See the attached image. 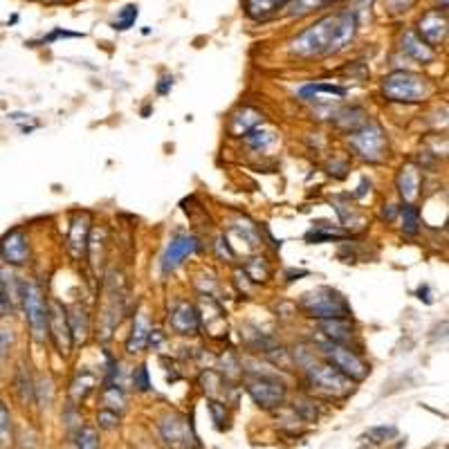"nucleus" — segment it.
<instances>
[{"instance_id":"4c0bfd02","label":"nucleus","mask_w":449,"mask_h":449,"mask_svg":"<svg viewBox=\"0 0 449 449\" xmlns=\"http://www.w3.org/2000/svg\"><path fill=\"white\" fill-rule=\"evenodd\" d=\"M169 85H173V79H171V76H164V79H162V83L158 85V92L160 94H167L169 92Z\"/></svg>"},{"instance_id":"2eb2a0df","label":"nucleus","mask_w":449,"mask_h":449,"mask_svg":"<svg viewBox=\"0 0 449 449\" xmlns=\"http://www.w3.org/2000/svg\"><path fill=\"white\" fill-rule=\"evenodd\" d=\"M68 243H70V252H72L74 259H81V256L85 254V247H88V214L74 218V223L70 227Z\"/></svg>"},{"instance_id":"bb28decb","label":"nucleus","mask_w":449,"mask_h":449,"mask_svg":"<svg viewBox=\"0 0 449 449\" xmlns=\"http://www.w3.org/2000/svg\"><path fill=\"white\" fill-rule=\"evenodd\" d=\"M76 447L79 449H99V438L92 427H83L76 436Z\"/></svg>"},{"instance_id":"f257e3e1","label":"nucleus","mask_w":449,"mask_h":449,"mask_svg":"<svg viewBox=\"0 0 449 449\" xmlns=\"http://www.w3.org/2000/svg\"><path fill=\"white\" fill-rule=\"evenodd\" d=\"M357 32V14L355 12H337L319 18L317 23L305 27L303 32L292 38L290 52L299 59H314V56H328L339 52Z\"/></svg>"},{"instance_id":"4be33fe9","label":"nucleus","mask_w":449,"mask_h":449,"mask_svg":"<svg viewBox=\"0 0 449 449\" xmlns=\"http://www.w3.org/2000/svg\"><path fill=\"white\" fill-rule=\"evenodd\" d=\"M317 92H328V94H337V97H344L346 94V88H341V85H332V83H308L303 85L299 90V97L301 99H310L312 94Z\"/></svg>"},{"instance_id":"9d476101","label":"nucleus","mask_w":449,"mask_h":449,"mask_svg":"<svg viewBox=\"0 0 449 449\" xmlns=\"http://www.w3.org/2000/svg\"><path fill=\"white\" fill-rule=\"evenodd\" d=\"M445 36H447V16H445V9H432V12L423 14L418 23V38L423 41L425 45L434 47L443 45L445 43Z\"/></svg>"},{"instance_id":"a878e982","label":"nucleus","mask_w":449,"mask_h":449,"mask_svg":"<svg viewBox=\"0 0 449 449\" xmlns=\"http://www.w3.org/2000/svg\"><path fill=\"white\" fill-rule=\"evenodd\" d=\"M330 3H337V0H294V3H292V14L301 16V14L312 12V9H317V7H326Z\"/></svg>"},{"instance_id":"20e7f679","label":"nucleus","mask_w":449,"mask_h":449,"mask_svg":"<svg viewBox=\"0 0 449 449\" xmlns=\"http://www.w3.org/2000/svg\"><path fill=\"white\" fill-rule=\"evenodd\" d=\"M323 355L328 357V364H332L337 371L350 380H364L371 373V366L366 364L357 350L348 348V344H337V341H326L321 346Z\"/></svg>"},{"instance_id":"b1692460","label":"nucleus","mask_w":449,"mask_h":449,"mask_svg":"<svg viewBox=\"0 0 449 449\" xmlns=\"http://www.w3.org/2000/svg\"><path fill=\"white\" fill-rule=\"evenodd\" d=\"M245 139H247V144H252L254 149H265L267 144H272L274 142V133L272 130H265L263 126H254L250 133H245Z\"/></svg>"},{"instance_id":"6ab92c4d","label":"nucleus","mask_w":449,"mask_h":449,"mask_svg":"<svg viewBox=\"0 0 449 449\" xmlns=\"http://www.w3.org/2000/svg\"><path fill=\"white\" fill-rule=\"evenodd\" d=\"M398 187H400V194H403V198L407 200V203L416 200L418 189H420V173H418V169L412 167V164L403 167V171H400V176H398Z\"/></svg>"},{"instance_id":"aec40b11","label":"nucleus","mask_w":449,"mask_h":449,"mask_svg":"<svg viewBox=\"0 0 449 449\" xmlns=\"http://www.w3.org/2000/svg\"><path fill=\"white\" fill-rule=\"evenodd\" d=\"M149 321H146V314L144 312H137V317H135V326H133V332H130V339L126 344V348L128 353H139L142 348H144V344L149 339Z\"/></svg>"},{"instance_id":"c85d7f7f","label":"nucleus","mask_w":449,"mask_h":449,"mask_svg":"<svg viewBox=\"0 0 449 449\" xmlns=\"http://www.w3.org/2000/svg\"><path fill=\"white\" fill-rule=\"evenodd\" d=\"M92 387H94V378L90 373H83V382L76 380L72 384V398L74 400H83L92 391Z\"/></svg>"},{"instance_id":"0eeeda50","label":"nucleus","mask_w":449,"mask_h":449,"mask_svg":"<svg viewBox=\"0 0 449 449\" xmlns=\"http://www.w3.org/2000/svg\"><path fill=\"white\" fill-rule=\"evenodd\" d=\"M350 144L357 151V155H362L368 162H382V158H384L387 139L382 128L375 126V124H364L359 130L353 133Z\"/></svg>"},{"instance_id":"4468645a","label":"nucleus","mask_w":449,"mask_h":449,"mask_svg":"<svg viewBox=\"0 0 449 449\" xmlns=\"http://www.w3.org/2000/svg\"><path fill=\"white\" fill-rule=\"evenodd\" d=\"M169 321H171V328L180 332V335H194V332L200 330V314L196 310V305L189 301L176 303L169 314Z\"/></svg>"},{"instance_id":"ea45409f","label":"nucleus","mask_w":449,"mask_h":449,"mask_svg":"<svg viewBox=\"0 0 449 449\" xmlns=\"http://www.w3.org/2000/svg\"><path fill=\"white\" fill-rule=\"evenodd\" d=\"M7 301V297H5V283H3V279H0V303H5Z\"/></svg>"},{"instance_id":"393cba45","label":"nucleus","mask_w":449,"mask_h":449,"mask_svg":"<svg viewBox=\"0 0 449 449\" xmlns=\"http://www.w3.org/2000/svg\"><path fill=\"white\" fill-rule=\"evenodd\" d=\"M103 405H106V409H110V412H121L124 409V396L115 384H108L103 389Z\"/></svg>"},{"instance_id":"f704fd0d","label":"nucleus","mask_w":449,"mask_h":449,"mask_svg":"<svg viewBox=\"0 0 449 449\" xmlns=\"http://www.w3.org/2000/svg\"><path fill=\"white\" fill-rule=\"evenodd\" d=\"M76 36H83V34H76V32H65V30H54L50 36L43 38V43H52L56 38H76Z\"/></svg>"},{"instance_id":"473e14b6","label":"nucleus","mask_w":449,"mask_h":449,"mask_svg":"<svg viewBox=\"0 0 449 449\" xmlns=\"http://www.w3.org/2000/svg\"><path fill=\"white\" fill-rule=\"evenodd\" d=\"M133 380H135V387H137L139 391H149V389H151V380H149L146 366H139V368L135 371V375H133Z\"/></svg>"},{"instance_id":"7ed1b4c3","label":"nucleus","mask_w":449,"mask_h":449,"mask_svg":"<svg viewBox=\"0 0 449 449\" xmlns=\"http://www.w3.org/2000/svg\"><path fill=\"white\" fill-rule=\"evenodd\" d=\"M299 308L305 312V317H312V319H337L350 314L348 301L337 290L326 288V285L305 292L299 301Z\"/></svg>"},{"instance_id":"423d86ee","label":"nucleus","mask_w":449,"mask_h":449,"mask_svg":"<svg viewBox=\"0 0 449 449\" xmlns=\"http://www.w3.org/2000/svg\"><path fill=\"white\" fill-rule=\"evenodd\" d=\"M160 434L171 449H196V436L185 416L167 414L160 418Z\"/></svg>"},{"instance_id":"a19ab883","label":"nucleus","mask_w":449,"mask_h":449,"mask_svg":"<svg viewBox=\"0 0 449 449\" xmlns=\"http://www.w3.org/2000/svg\"><path fill=\"white\" fill-rule=\"evenodd\" d=\"M45 3H50V5H56V3H63V0H45Z\"/></svg>"},{"instance_id":"e433bc0d","label":"nucleus","mask_w":449,"mask_h":449,"mask_svg":"<svg viewBox=\"0 0 449 449\" xmlns=\"http://www.w3.org/2000/svg\"><path fill=\"white\" fill-rule=\"evenodd\" d=\"M387 3L393 12H405V9L412 5V0H387Z\"/></svg>"},{"instance_id":"9b49d317","label":"nucleus","mask_w":449,"mask_h":449,"mask_svg":"<svg viewBox=\"0 0 449 449\" xmlns=\"http://www.w3.org/2000/svg\"><path fill=\"white\" fill-rule=\"evenodd\" d=\"M198 250H200V243H198L196 236H189V234L173 236L169 241V245H167L164 256H162V272H164V274L173 272L176 267L187 259V256H191Z\"/></svg>"},{"instance_id":"72a5a7b5","label":"nucleus","mask_w":449,"mask_h":449,"mask_svg":"<svg viewBox=\"0 0 449 449\" xmlns=\"http://www.w3.org/2000/svg\"><path fill=\"white\" fill-rule=\"evenodd\" d=\"M209 409H212V414H214V420H216V425L223 429V423H225V407H221V403H209Z\"/></svg>"},{"instance_id":"a211bd4d","label":"nucleus","mask_w":449,"mask_h":449,"mask_svg":"<svg viewBox=\"0 0 449 449\" xmlns=\"http://www.w3.org/2000/svg\"><path fill=\"white\" fill-rule=\"evenodd\" d=\"M321 330L326 332L330 341L337 344H348L353 337V323L348 317H337V319H321Z\"/></svg>"},{"instance_id":"58836bf2","label":"nucleus","mask_w":449,"mask_h":449,"mask_svg":"<svg viewBox=\"0 0 449 449\" xmlns=\"http://www.w3.org/2000/svg\"><path fill=\"white\" fill-rule=\"evenodd\" d=\"M418 297L425 299V303H432V299H429V285H420V288H418Z\"/></svg>"},{"instance_id":"f8f14e48","label":"nucleus","mask_w":449,"mask_h":449,"mask_svg":"<svg viewBox=\"0 0 449 449\" xmlns=\"http://www.w3.org/2000/svg\"><path fill=\"white\" fill-rule=\"evenodd\" d=\"M247 391H250L254 403L263 409H274L285 400V387L276 380H267V378L254 380L247 384Z\"/></svg>"},{"instance_id":"39448f33","label":"nucleus","mask_w":449,"mask_h":449,"mask_svg":"<svg viewBox=\"0 0 449 449\" xmlns=\"http://www.w3.org/2000/svg\"><path fill=\"white\" fill-rule=\"evenodd\" d=\"M23 305H25V317H27V323H30L34 341L43 344L47 337V305L41 288L32 281L23 283Z\"/></svg>"},{"instance_id":"5701e85b","label":"nucleus","mask_w":449,"mask_h":449,"mask_svg":"<svg viewBox=\"0 0 449 449\" xmlns=\"http://www.w3.org/2000/svg\"><path fill=\"white\" fill-rule=\"evenodd\" d=\"M137 5H126V7H121V12H119V16H117V21H115V30H119V32H126V30H130L133 25H135V21H137Z\"/></svg>"},{"instance_id":"1a4fd4ad","label":"nucleus","mask_w":449,"mask_h":449,"mask_svg":"<svg viewBox=\"0 0 449 449\" xmlns=\"http://www.w3.org/2000/svg\"><path fill=\"white\" fill-rule=\"evenodd\" d=\"M312 384H317L319 389L328 391L332 396H346L348 391H353V380L346 378L337 371L332 364H317L308 368Z\"/></svg>"},{"instance_id":"c9c22d12","label":"nucleus","mask_w":449,"mask_h":449,"mask_svg":"<svg viewBox=\"0 0 449 449\" xmlns=\"http://www.w3.org/2000/svg\"><path fill=\"white\" fill-rule=\"evenodd\" d=\"M9 332L7 330H0V359H3L7 355V350H9Z\"/></svg>"},{"instance_id":"79ce46f5","label":"nucleus","mask_w":449,"mask_h":449,"mask_svg":"<svg viewBox=\"0 0 449 449\" xmlns=\"http://www.w3.org/2000/svg\"><path fill=\"white\" fill-rule=\"evenodd\" d=\"M3 312H5V303H0V317H3Z\"/></svg>"},{"instance_id":"c756f323","label":"nucleus","mask_w":449,"mask_h":449,"mask_svg":"<svg viewBox=\"0 0 449 449\" xmlns=\"http://www.w3.org/2000/svg\"><path fill=\"white\" fill-rule=\"evenodd\" d=\"M9 436H12V418H9L7 407L0 403V445L7 443Z\"/></svg>"},{"instance_id":"ddd939ff","label":"nucleus","mask_w":449,"mask_h":449,"mask_svg":"<svg viewBox=\"0 0 449 449\" xmlns=\"http://www.w3.org/2000/svg\"><path fill=\"white\" fill-rule=\"evenodd\" d=\"M0 259L7 265H25L30 259V243L23 229H12L0 241Z\"/></svg>"},{"instance_id":"412c9836","label":"nucleus","mask_w":449,"mask_h":449,"mask_svg":"<svg viewBox=\"0 0 449 449\" xmlns=\"http://www.w3.org/2000/svg\"><path fill=\"white\" fill-rule=\"evenodd\" d=\"M400 214H403V232L407 236H416L420 229V209L412 203H407Z\"/></svg>"},{"instance_id":"f03ea898","label":"nucleus","mask_w":449,"mask_h":449,"mask_svg":"<svg viewBox=\"0 0 449 449\" xmlns=\"http://www.w3.org/2000/svg\"><path fill=\"white\" fill-rule=\"evenodd\" d=\"M382 92H384V97L389 101L418 103V101H425L432 94V85H429V79H425L423 74H416L409 70H396L384 76Z\"/></svg>"},{"instance_id":"6e6552de","label":"nucleus","mask_w":449,"mask_h":449,"mask_svg":"<svg viewBox=\"0 0 449 449\" xmlns=\"http://www.w3.org/2000/svg\"><path fill=\"white\" fill-rule=\"evenodd\" d=\"M47 335L52 337L54 346L59 348L61 355H68L72 348V332L68 323V314L59 301H52L47 308Z\"/></svg>"},{"instance_id":"cd10ccee","label":"nucleus","mask_w":449,"mask_h":449,"mask_svg":"<svg viewBox=\"0 0 449 449\" xmlns=\"http://www.w3.org/2000/svg\"><path fill=\"white\" fill-rule=\"evenodd\" d=\"M341 238H346V234H339V232H330V229H310L308 234H305V241L308 243H323V241H341Z\"/></svg>"},{"instance_id":"7c9ffc66","label":"nucleus","mask_w":449,"mask_h":449,"mask_svg":"<svg viewBox=\"0 0 449 449\" xmlns=\"http://www.w3.org/2000/svg\"><path fill=\"white\" fill-rule=\"evenodd\" d=\"M97 423L103 429H115L119 425V416H117V412H110V409H101L99 416H97Z\"/></svg>"},{"instance_id":"dca6fc26","label":"nucleus","mask_w":449,"mask_h":449,"mask_svg":"<svg viewBox=\"0 0 449 449\" xmlns=\"http://www.w3.org/2000/svg\"><path fill=\"white\" fill-rule=\"evenodd\" d=\"M403 52L407 56H412L418 63H432L434 61V50L429 45H425L423 41L418 38V34L414 32H405L403 36Z\"/></svg>"},{"instance_id":"f3484780","label":"nucleus","mask_w":449,"mask_h":449,"mask_svg":"<svg viewBox=\"0 0 449 449\" xmlns=\"http://www.w3.org/2000/svg\"><path fill=\"white\" fill-rule=\"evenodd\" d=\"M292 0H245V12L254 21H265Z\"/></svg>"},{"instance_id":"2f4dec72","label":"nucleus","mask_w":449,"mask_h":449,"mask_svg":"<svg viewBox=\"0 0 449 449\" xmlns=\"http://www.w3.org/2000/svg\"><path fill=\"white\" fill-rule=\"evenodd\" d=\"M396 434H398L396 427H373L368 432V436L373 438V443H384V441H389V438H393Z\"/></svg>"}]
</instances>
